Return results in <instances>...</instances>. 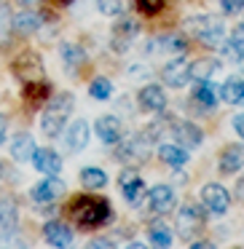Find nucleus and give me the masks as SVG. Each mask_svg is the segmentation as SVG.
I'll return each instance as SVG.
<instances>
[{"instance_id":"ddd939ff","label":"nucleus","mask_w":244,"mask_h":249,"mask_svg":"<svg viewBox=\"0 0 244 249\" xmlns=\"http://www.w3.org/2000/svg\"><path fill=\"white\" fill-rule=\"evenodd\" d=\"M148 204H150V212H156V214H169L174 209V204H177L174 190L169 185H153L148 190Z\"/></svg>"},{"instance_id":"37998d69","label":"nucleus","mask_w":244,"mask_h":249,"mask_svg":"<svg viewBox=\"0 0 244 249\" xmlns=\"http://www.w3.org/2000/svg\"><path fill=\"white\" fill-rule=\"evenodd\" d=\"M17 3H19V6H24V8H27V6H38L40 0H17Z\"/></svg>"},{"instance_id":"a878e982","label":"nucleus","mask_w":244,"mask_h":249,"mask_svg":"<svg viewBox=\"0 0 244 249\" xmlns=\"http://www.w3.org/2000/svg\"><path fill=\"white\" fill-rule=\"evenodd\" d=\"M220 49H223V56H228V59H236V62L244 59V22L236 24V30L231 33V40L220 43Z\"/></svg>"},{"instance_id":"4c0bfd02","label":"nucleus","mask_w":244,"mask_h":249,"mask_svg":"<svg viewBox=\"0 0 244 249\" xmlns=\"http://www.w3.org/2000/svg\"><path fill=\"white\" fill-rule=\"evenodd\" d=\"M6 131H8V118L3 113H0V145L6 142Z\"/></svg>"},{"instance_id":"c03bdc74","label":"nucleus","mask_w":244,"mask_h":249,"mask_svg":"<svg viewBox=\"0 0 244 249\" xmlns=\"http://www.w3.org/2000/svg\"><path fill=\"white\" fill-rule=\"evenodd\" d=\"M62 3H73V0H62Z\"/></svg>"},{"instance_id":"393cba45","label":"nucleus","mask_w":244,"mask_h":249,"mask_svg":"<svg viewBox=\"0 0 244 249\" xmlns=\"http://www.w3.org/2000/svg\"><path fill=\"white\" fill-rule=\"evenodd\" d=\"M158 158H161V163H167L172 169H183L188 163V150L183 145H161L158 147Z\"/></svg>"},{"instance_id":"bb28decb","label":"nucleus","mask_w":244,"mask_h":249,"mask_svg":"<svg viewBox=\"0 0 244 249\" xmlns=\"http://www.w3.org/2000/svg\"><path fill=\"white\" fill-rule=\"evenodd\" d=\"M220 99L228 105H244V81L236 75H231L220 86Z\"/></svg>"},{"instance_id":"0eeeda50","label":"nucleus","mask_w":244,"mask_h":249,"mask_svg":"<svg viewBox=\"0 0 244 249\" xmlns=\"http://www.w3.org/2000/svg\"><path fill=\"white\" fill-rule=\"evenodd\" d=\"M30 196H33V201L38 206L40 204L49 206V204H54L59 196H65V182H62L56 174H46V179H40V182L30 190Z\"/></svg>"},{"instance_id":"20e7f679","label":"nucleus","mask_w":244,"mask_h":249,"mask_svg":"<svg viewBox=\"0 0 244 249\" xmlns=\"http://www.w3.org/2000/svg\"><path fill=\"white\" fill-rule=\"evenodd\" d=\"M14 75L22 83H33V81H43V62L35 51H22L11 65Z\"/></svg>"},{"instance_id":"72a5a7b5","label":"nucleus","mask_w":244,"mask_h":249,"mask_svg":"<svg viewBox=\"0 0 244 249\" xmlns=\"http://www.w3.org/2000/svg\"><path fill=\"white\" fill-rule=\"evenodd\" d=\"M11 17H14V14L8 11V6H6V3H0V43H6L8 35L14 33V27H11Z\"/></svg>"},{"instance_id":"f704fd0d","label":"nucleus","mask_w":244,"mask_h":249,"mask_svg":"<svg viewBox=\"0 0 244 249\" xmlns=\"http://www.w3.org/2000/svg\"><path fill=\"white\" fill-rule=\"evenodd\" d=\"M134 3H137V6H140L145 14H158L167 0H134Z\"/></svg>"},{"instance_id":"4be33fe9","label":"nucleus","mask_w":244,"mask_h":249,"mask_svg":"<svg viewBox=\"0 0 244 249\" xmlns=\"http://www.w3.org/2000/svg\"><path fill=\"white\" fill-rule=\"evenodd\" d=\"M217 99H220V89H217L212 81H199L193 86V102L201 105L204 110L217 107Z\"/></svg>"},{"instance_id":"c756f323","label":"nucleus","mask_w":244,"mask_h":249,"mask_svg":"<svg viewBox=\"0 0 244 249\" xmlns=\"http://www.w3.org/2000/svg\"><path fill=\"white\" fill-rule=\"evenodd\" d=\"M59 56H62V62H65L70 70H78V67L86 62V51H83L78 43H62Z\"/></svg>"},{"instance_id":"58836bf2","label":"nucleus","mask_w":244,"mask_h":249,"mask_svg":"<svg viewBox=\"0 0 244 249\" xmlns=\"http://www.w3.org/2000/svg\"><path fill=\"white\" fill-rule=\"evenodd\" d=\"M89 247H92V249H102V247H115V244L110 241V238H94Z\"/></svg>"},{"instance_id":"e433bc0d","label":"nucleus","mask_w":244,"mask_h":249,"mask_svg":"<svg viewBox=\"0 0 244 249\" xmlns=\"http://www.w3.org/2000/svg\"><path fill=\"white\" fill-rule=\"evenodd\" d=\"M231 124H233V129H236V134L244 140V113H236V115H233Z\"/></svg>"},{"instance_id":"473e14b6","label":"nucleus","mask_w":244,"mask_h":249,"mask_svg":"<svg viewBox=\"0 0 244 249\" xmlns=\"http://www.w3.org/2000/svg\"><path fill=\"white\" fill-rule=\"evenodd\" d=\"M97 8L105 17H118V14H124L126 0H97Z\"/></svg>"},{"instance_id":"f3484780","label":"nucleus","mask_w":244,"mask_h":249,"mask_svg":"<svg viewBox=\"0 0 244 249\" xmlns=\"http://www.w3.org/2000/svg\"><path fill=\"white\" fill-rule=\"evenodd\" d=\"M161 51H169V54H185V40L180 35H158V38H150L145 43V54H161Z\"/></svg>"},{"instance_id":"2f4dec72","label":"nucleus","mask_w":244,"mask_h":249,"mask_svg":"<svg viewBox=\"0 0 244 249\" xmlns=\"http://www.w3.org/2000/svg\"><path fill=\"white\" fill-rule=\"evenodd\" d=\"M89 94H92L94 99H110L113 97V83H110L108 78H94L92 86H89Z\"/></svg>"},{"instance_id":"79ce46f5","label":"nucleus","mask_w":244,"mask_h":249,"mask_svg":"<svg viewBox=\"0 0 244 249\" xmlns=\"http://www.w3.org/2000/svg\"><path fill=\"white\" fill-rule=\"evenodd\" d=\"M190 247H193V249H206V247H215V244H209V241H204V238H201V241H193Z\"/></svg>"},{"instance_id":"aec40b11","label":"nucleus","mask_w":244,"mask_h":249,"mask_svg":"<svg viewBox=\"0 0 244 249\" xmlns=\"http://www.w3.org/2000/svg\"><path fill=\"white\" fill-rule=\"evenodd\" d=\"M40 24H43V17L35 11H19L11 17V27L17 35H33L40 30Z\"/></svg>"},{"instance_id":"b1692460","label":"nucleus","mask_w":244,"mask_h":249,"mask_svg":"<svg viewBox=\"0 0 244 249\" xmlns=\"http://www.w3.org/2000/svg\"><path fill=\"white\" fill-rule=\"evenodd\" d=\"M223 62L215 59V56H201V59L190 62V78L193 81H209L215 72H220Z\"/></svg>"},{"instance_id":"a211bd4d","label":"nucleus","mask_w":244,"mask_h":249,"mask_svg":"<svg viewBox=\"0 0 244 249\" xmlns=\"http://www.w3.org/2000/svg\"><path fill=\"white\" fill-rule=\"evenodd\" d=\"M89 134H92V126L86 124V121H73L70 124V129L65 131V145H67V150H73V153H78V150H83V147L89 145Z\"/></svg>"},{"instance_id":"ea45409f","label":"nucleus","mask_w":244,"mask_h":249,"mask_svg":"<svg viewBox=\"0 0 244 249\" xmlns=\"http://www.w3.org/2000/svg\"><path fill=\"white\" fill-rule=\"evenodd\" d=\"M129 72H131V78H145V75H148V70H145L142 65H134Z\"/></svg>"},{"instance_id":"cd10ccee","label":"nucleus","mask_w":244,"mask_h":249,"mask_svg":"<svg viewBox=\"0 0 244 249\" xmlns=\"http://www.w3.org/2000/svg\"><path fill=\"white\" fill-rule=\"evenodd\" d=\"M223 38H225V24H223L220 19L212 17V19H209V24H206V30L201 33L199 43H204L206 49H217V46L223 43Z\"/></svg>"},{"instance_id":"f03ea898","label":"nucleus","mask_w":244,"mask_h":249,"mask_svg":"<svg viewBox=\"0 0 244 249\" xmlns=\"http://www.w3.org/2000/svg\"><path fill=\"white\" fill-rule=\"evenodd\" d=\"M73 107H75V99L67 91L56 94L54 99H49V105L43 107V115H40V131H43V137L56 140V137L65 131V124H67V118H70Z\"/></svg>"},{"instance_id":"6ab92c4d","label":"nucleus","mask_w":244,"mask_h":249,"mask_svg":"<svg viewBox=\"0 0 244 249\" xmlns=\"http://www.w3.org/2000/svg\"><path fill=\"white\" fill-rule=\"evenodd\" d=\"M35 140L27 134V131H19L17 137H14V142H11V158L17 163H27V161H33V156H35Z\"/></svg>"},{"instance_id":"1a4fd4ad","label":"nucleus","mask_w":244,"mask_h":249,"mask_svg":"<svg viewBox=\"0 0 244 249\" xmlns=\"http://www.w3.org/2000/svg\"><path fill=\"white\" fill-rule=\"evenodd\" d=\"M121 193H124V198H126L129 206H140L142 201L148 198V188H145V182L140 179V174H137L134 169L121 172Z\"/></svg>"},{"instance_id":"423d86ee","label":"nucleus","mask_w":244,"mask_h":249,"mask_svg":"<svg viewBox=\"0 0 244 249\" xmlns=\"http://www.w3.org/2000/svg\"><path fill=\"white\" fill-rule=\"evenodd\" d=\"M161 78H164V83L172 86V89L188 86V81H190V62L185 59L183 54H177L172 62H167V65L161 67Z\"/></svg>"},{"instance_id":"7ed1b4c3","label":"nucleus","mask_w":244,"mask_h":249,"mask_svg":"<svg viewBox=\"0 0 244 249\" xmlns=\"http://www.w3.org/2000/svg\"><path fill=\"white\" fill-rule=\"evenodd\" d=\"M150 150H153V142L145 134H129L115 142V158L124 163H131V166L145 163L150 158Z\"/></svg>"},{"instance_id":"6e6552de","label":"nucleus","mask_w":244,"mask_h":249,"mask_svg":"<svg viewBox=\"0 0 244 249\" xmlns=\"http://www.w3.org/2000/svg\"><path fill=\"white\" fill-rule=\"evenodd\" d=\"M169 137H174V142H177V145H183L185 150L199 147L201 142H204V131H201V126H196L193 121H172Z\"/></svg>"},{"instance_id":"7c9ffc66","label":"nucleus","mask_w":244,"mask_h":249,"mask_svg":"<svg viewBox=\"0 0 244 249\" xmlns=\"http://www.w3.org/2000/svg\"><path fill=\"white\" fill-rule=\"evenodd\" d=\"M81 185L86 190H99V188L108 185V174H105L102 169L86 166V169H81Z\"/></svg>"},{"instance_id":"c85d7f7f","label":"nucleus","mask_w":244,"mask_h":249,"mask_svg":"<svg viewBox=\"0 0 244 249\" xmlns=\"http://www.w3.org/2000/svg\"><path fill=\"white\" fill-rule=\"evenodd\" d=\"M148 241L153 247H172V231L164 220H153L148 225Z\"/></svg>"},{"instance_id":"39448f33","label":"nucleus","mask_w":244,"mask_h":249,"mask_svg":"<svg viewBox=\"0 0 244 249\" xmlns=\"http://www.w3.org/2000/svg\"><path fill=\"white\" fill-rule=\"evenodd\" d=\"M140 35V22H134V19L124 17L115 22L113 33H110V49L115 51V54H126L131 46V40Z\"/></svg>"},{"instance_id":"412c9836","label":"nucleus","mask_w":244,"mask_h":249,"mask_svg":"<svg viewBox=\"0 0 244 249\" xmlns=\"http://www.w3.org/2000/svg\"><path fill=\"white\" fill-rule=\"evenodd\" d=\"M33 166L38 169L40 174H59L62 158H59V153H56V150H51V147H43V150H35Z\"/></svg>"},{"instance_id":"f8f14e48","label":"nucleus","mask_w":244,"mask_h":249,"mask_svg":"<svg viewBox=\"0 0 244 249\" xmlns=\"http://www.w3.org/2000/svg\"><path fill=\"white\" fill-rule=\"evenodd\" d=\"M137 102H140V110H145V113H164L167 110V94H164L161 86L148 83V86L140 89Z\"/></svg>"},{"instance_id":"9b49d317","label":"nucleus","mask_w":244,"mask_h":249,"mask_svg":"<svg viewBox=\"0 0 244 249\" xmlns=\"http://www.w3.org/2000/svg\"><path fill=\"white\" fill-rule=\"evenodd\" d=\"M19 231V206L11 196H0V238H11Z\"/></svg>"},{"instance_id":"a19ab883","label":"nucleus","mask_w":244,"mask_h":249,"mask_svg":"<svg viewBox=\"0 0 244 249\" xmlns=\"http://www.w3.org/2000/svg\"><path fill=\"white\" fill-rule=\"evenodd\" d=\"M236 201H244V177L236 179Z\"/></svg>"},{"instance_id":"9d476101","label":"nucleus","mask_w":244,"mask_h":249,"mask_svg":"<svg viewBox=\"0 0 244 249\" xmlns=\"http://www.w3.org/2000/svg\"><path fill=\"white\" fill-rule=\"evenodd\" d=\"M201 201H204V206L212 212V214H225L228 206H231L228 190L223 188V185H217V182H209V185L201 188Z\"/></svg>"},{"instance_id":"f257e3e1","label":"nucleus","mask_w":244,"mask_h":249,"mask_svg":"<svg viewBox=\"0 0 244 249\" xmlns=\"http://www.w3.org/2000/svg\"><path fill=\"white\" fill-rule=\"evenodd\" d=\"M110 214H113L110 201L99 196H75L67 209L70 222H75L78 228H99L110 220Z\"/></svg>"},{"instance_id":"2eb2a0df","label":"nucleus","mask_w":244,"mask_h":249,"mask_svg":"<svg viewBox=\"0 0 244 249\" xmlns=\"http://www.w3.org/2000/svg\"><path fill=\"white\" fill-rule=\"evenodd\" d=\"M94 131H97V137L105 145H115V142L124 137V124H121V118H115V115H102V118H97V124H94Z\"/></svg>"},{"instance_id":"c9c22d12","label":"nucleus","mask_w":244,"mask_h":249,"mask_svg":"<svg viewBox=\"0 0 244 249\" xmlns=\"http://www.w3.org/2000/svg\"><path fill=\"white\" fill-rule=\"evenodd\" d=\"M220 8L233 17V14H242L244 11V0H220Z\"/></svg>"},{"instance_id":"dca6fc26","label":"nucleus","mask_w":244,"mask_h":249,"mask_svg":"<svg viewBox=\"0 0 244 249\" xmlns=\"http://www.w3.org/2000/svg\"><path fill=\"white\" fill-rule=\"evenodd\" d=\"M43 238L51 244V247H70L73 244V228L65 225V222L59 220H49L43 225Z\"/></svg>"},{"instance_id":"4468645a","label":"nucleus","mask_w":244,"mask_h":249,"mask_svg":"<svg viewBox=\"0 0 244 249\" xmlns=\"http://www.w3.org/2000/svg\"><path fill=\"white\" fill-rule=\"evenodd\" d=\"M204 220H206L204 206H199V204L183 206V209H180V217H177V222H180V236L190 238V231H199V228L204 225Z\"/></svg>"},{"instance_id":"5701e85b","label":"nucleus","mask_w":244,"mask_h":249,"mask_svg":"<svg viewBox=\"0 0 244 249\" xmlns=\"http://www.w3.org/2000/svg\"><path fill=\"white\" fill-rule=\"evenodd\" d=\"M239 169H244V145H228L220 153V172L236 174Z\"/></svg>"}]
</instances>
